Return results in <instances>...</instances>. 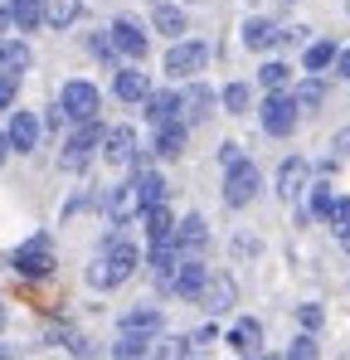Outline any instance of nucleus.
Wrapping results in <instances>:
<instances>
[{
    "label": "nucleus",
    "mask_w": 350,
    "mask_h": 360,
    "mask_svg": "<svg viewBox=\"0 0 350 360\" xmlns=\"http://www.w3.org/2000/svg\"><path fill=\"white\" fill-rule=\"evenodd\" d=\"M98 141H103V127H98V117L78 122L68 136H63V151H58V166L63 171H83L88 161H93V151H98Z\"/></svg>",
    "instance_id": "f257e3e1"
},
{
    "label": "nucleus",
    "mask_w": 350,
    "mask_h": 360,
    "mask_svg": "<svg viewBox=\"0 0 350 360\" xmlns=\"http://www.w3.org/2000/svg\"><path fill=\"white\" fill-rule=\"evenodd\" d=\"M258 190H263L258 166L238 156V161L229 166V176H224V205H229V210H248V205L258 200Z\"/></svg>",
    "instance_id": "f03ea898"
},
{
    "label": "nucleus",
    "mask_w": 350,
    "mask_h": 360,
    "mask_svg": "<svg viewBox=\"0 0 350 360\" xmlns=\"http://www.w3.org/2000/svg\"><path fill=\"white\" fill-rule=\"evenodd\" d=\"M258 117H263V131H268V136H292V131H297V122H302V112H297L292 93H283V88H273V93L263 98Z\"/></svg>",
    "instance_id": "7ed1b4c3"
},
{
    "label": "nucleus",
    "mask_w": 350,
    "mask_h": 360,
    "mask_svg": "<svg viewBox=\"0 0 350 360\" xmlns=\"http://www.w3.org/2000/svg\"><path fill=\"white\" fill-rule=\"evenodd\" d=\"M10 268H15L20 278H49V273H54V243L44 239V234H34L30 243H20V248L10 253Z\"/></svg>",
    "instance_id": "20e7f679"
},
{
    "label": "nucleus",
    "mask_w": 350,
    "mask_h": 360,
    "mask_svg": "<svg viewBox=\"0 0 350 360\" xmlns=\"http://www.w3.org/2000/svg\"><path fill=\"white\" fill-rule=\"evenodd\" d=\"M58 108H63V117L73 122H88L103 112V93L93 88V83H83V78H68L63 83V93H58Z\"/></svg>",
    "instance_id": "39448f33"
},
{
    "label": "nucleus",
    "mask_w": 350,
    "mask_h": 360,
    "mask_svg": "<svg viewBox=\"0 0 350 360\" xmlns=\"http://www.w3.org/2000/svg\"><path fill=\"white\" fill-rule=\"evenodd\" d=\"M103 161L112 166V171H127L131 161H136V131L131 127H103Z\"/></svg>",
    "instance_id": "423d86ee"
},
{
    "label": "nucleus",
    "mask_w": 350,
    "mask_h": 360,
    "mask_svg": "<svg viewBox=\"0 0 350 360\" xmlns=\"http://www.w3.org/2000/svg\"><path fill=\"white\" fill-rule=\"evenodd\" d=\"M205 63H209V44H200V39H180L171 54H166V73H171V78H195Z\"/></svg>",
    "instance_id": "0eeeda50"
},
{
    "label": "nucleus",
    "mask_w": 350,
    "mask_h": 360,
    "mask_svg": "<svg viewBox=\"0 0 350 360\" xmlns=\"http://www.w3.org/2000/svg\"><path fill=\"white\" fill-rule=\"evenodd\" d=\"M205 278H209V268L195 258V253H180V268H175V283L171 292L185 302H200V292H205Z\"/></svg>",
    "instance_id": "6e6552de"
},
{
    "label": "nucleus",
    "mask_w": 350,
    "mask_h": 360,
    "mask_svg": "<svg viewBox=\"0 0 350 360\" xmlns=\"http://www.w3.org/2000/svg\"><path fill=\"white\" fill-rule=\"evenodd\" d=\"M112 49L117 54H127V59H146V49H151V39H146V30L136 25V20H112Z\"/></svg>",
    "instance_id": "1a4fd4ad"
},
{
    "label": "nucleus",
    "mask_w": 350,
    "mask_h": 360,
    "mask_svg": "<svg viewBox=\"0 0 350 360\" xmlns=\"http://www.w3.org/2000/svg\"><path fill=\"white\" fill-rule=\"evenodd\" d=\"M112 93H117V103L141 108V103H146V93H151V78H146L141 68H117V73H112Z\"/></svg>",
    "instance_id": "9d476101"
},
{
    "label": "nucleus",
    "mask_w": 350,
    "mask_h": 360,
    "mask_svg": "<svg viewBox=\"0 0 350 360\" xmlns=\"http://www.w3.org/2000/svg\"><path fill=\"white\" fill-rule=\"evenodd\" d=\"M39 131H44V122L34 117V112H10V127H5V136H10V151H34L39 146Z\"/></svg>",
    "instance_id": "9b49d317"
},
{
    "label": "nucleus",
    "mask_w": 350,
    "mask_h": 360,
    "mask_svg": "<svg viewBox=\"0 0 350 360\" xmlns=\"http://www.w3.org/2000/svg\"><path fill=\"white\" fill-rule=\"evenodd\" d=\"M200 302H205V311H209V316L229 311L233 302H238V288H233V278H229V273H209V278H205V292H200Z\"/></svg>",
    "instance_id": "f8f14e48"
},
{
    "label": "nucleus",
    "mask_w": 350,
    "mask_h": 360,
    "mask_svg": "<svg viewBox=\"0 0 350 360\" xmlns=\"http://www.w3.org/2000/svg\"><path fill=\"white\" fill-rule=\"evenodd\" d=\"M103 253H108V263L117 268V283H127V278L136 273V263H141L136 243H131V239H122V234H108V243H103Z\"/></svg>",
    "instance_id": "ddd939ff"
},
{
    "label": "nucleus",
    "mask_w": 350,
    "mask_h": 360,
    "mask_svg": "<svg viewBox=\"0 0 350 360\" xmlns=\"http://www.w3.org/2000/svg\"><path fill=\"white\" fill-rule=\"evenodd\" d=\"M224 341H229L233 356H258V351H263V326H258L253 316H238V321L229 326V336H224Z\"/></svg>",
    "instance_id": "4468645a"
},
{
    "label": "nucleus",
    "mask_w": 350,
    "mask_h": 360,
    "mask_svg": "<svg viewBox=\"0 0 350 360\" xmlns=\"http://www.w3.org/2000/svg\"><path fill=\"white\" fill-rule=\"evenodd\" d=\"M171 243L180 248V253H200V248L209 243V224H205V214H185V219L175 224Z\"/></svg>",
    "instance_id": "2eb2a0df"
},
{
    "label": "nucleus",
    "mask_w": 350,
    "mask_h": 360,
    "mask_svg": "<svg viewBox=\"0 0 350 360\" xmlns=\"http://www.w3.org/2000/svg\"><path fill=\"white\" fill-rule=\"evenodd\" d=\"M108 214H112L117 224H127V219H136V214H146V205H141V190H136V180H127V185H117L112 205H108Z\"/></svg>",
    "instance_id": "dca6fc26"
},
{
    "label": "nucleus",
    "mask_w": 350,
    "mask_h": 360,
    "mask_svg": "<svg viewBox=\"0 0 350 360\" xmlns=\"http://www.w3.org/2000/svg\"><path fill=\"white\" fill-rule=\"evenodd\" d=\"M306 176H311V166H306V161H302V156H292V161H283V171H278V195H283V200H297V195H302V190H306Z\"/></svg>",
    "instance_id": "f3484780"
},
{
    "label": "nucleus",
    "mask_w": 350,
    "mask_h": 360,
    "mask_svg": "<svg viewBox=\"0 0 350 360\" xmlns=\"http://www.w3.org/2000/svg\"><path fill=\"white\" fill-rule=\"evenodd\" d=\"M141 112H146V122H151V127H166V122H180V98H175V93H146Z\"/></svg>",
    "instance_id": "a211bd4d"
},
{
    "label": "nucleus",
    "mask_w": 350,
    "mask_h": 360,
    "mask_svg": "<svg viewBox=\"0 0 350 360\" xmlns=\"http://www.w3.org/2000/svg\"><path fill=\"white\" fill-rule=\"evenodd\" d=\"M151 25L166 34V39H180L185 30H190V20H185V10L171 5V0H156V10H151Z\"/></svg>",
    "instance_id": "6ab92c4d"
},
{
    "label": "nucleus",
    "mask_w": 350,
    "mask_h": 360,
    "mask_svg": "<svg viewBox=\"0 0 350 360\" xmlns=\"http://www.w3.org/2000/svg\"><path fill=\"white\" fill-rule=\"evenodd\" d=\"M34 68V54H30V44L25 39H0V73H30Z\"/></svg>",
    "instance_id": "aec40b11"
},
{
    "label": "nucleus",
    "mask_w": 350,
    "mask_h": 360,
    "mask_svg": "<svg viewBox=\"0 0 350 360\" xmlns=\"http://www.w3.org/2000/svg\"><path fill=\"white\" fill-rule=\"evenodd\" d=\"M122 331H136V336H156L161 331V307H131V311H122Z\"/></svg>",
    "instance_id": "412c9836"
},
{
    "label": "nucleus",
    "mask_w": 350,
    "mask_h": 360,
    "mask_svg": "<svg viewBox=\"0 0 350 360\" xmlns=\"http://www.w3.org/2000/svg\"><path fill=\"white\" fill-rule=\"evenodd\" d=\"M185 131H190L185 122H166V127H156V146H151V151H156L161 161H175V156L185 151Z\"/></svg>",
    "instance_id": "4be33fe9"
},
{
    "label": "nucleus",
    "mask_w": 350,
    "mask_h": 360,
    "mask_svg": "<svg viewBox=\"0 0 350 360\" xmlns=\"http://www.w3.org/2000/svg\"><path fill=\"white\" fill-rule=\"evenodd\" d=\"M278 39H283V25H273V20H248V25H243V44L258 49V54L273 49Z\"/></svg>",
    "instance_id": "5701e85b"
},
{
    "label": "nucleus",
    "mask_w": 350,
    "mask_h": 360,
    "mask_svg": "<svg viewBox=\"0 0 350 360\" xmlns=\"http://www.w3.org/2000/svg\"><path fill=\"white\" fill-rule=\"evenodd\" d=\"M83 15V0H44V25L49 30H68Z\"/></svg>",
    "instance_id": "b1692460"
},
{
    "label": "nucleus",
    "mask_w": 350,
    "mask_h": 360,
    "mask_svg": "<svg viewBox=\"0 0 350 360\" xmlns=\"http://www.w3.org/2000/svg\"><path fill=\"white\" fill-rule=\"evenodd\" d=\"M292 103H297V112H302V117H306V112H316V108L326 103V83H321V78L311 73V78H306L302 88H292Z\"/></svg>",
    "instance_id": "393cba45"
},
{
    "label": "nucleus",
    "mask_w": 350,
    "mask_h": 360,
    "mask_svg": "<svg viewBox=\"0 0 350 360\" xmlns=\"http://www.w3.org/2000/svg\"><path fill=\"white\" fill-rule=\"evenodd\" d=\"M10 25L39 30V25H44V0H10Z\"/></svg>",
    "instance_id": "a878e982"
},
{
    "label": "nucleus",
    "mask_w": 350,
    "mask_h": 360,
    "mask_svg": "<svg viewBox=\"0 0 350 360\" xmlns=\"http://www.w3.org/2000/svg\"><path fill=\"white\" fill-rule=\"evenodd\" d=\"M209 108H214V93H209L205 83H200V88H190V93L180 98V112H185L190 122H205V117H209Z\"/></svg>",
    "instance_id": "bb28decb"
},
{
    "label": "nucleus",
    "mask_w": 350,
    "mask_h": 360,
    "mask_svg": "<svg viewBox=\"0 0 350 360\" xmlns=\"http://www.w3.org/2000/svg\"><path fill=\"white\" fill-rule=\"evenodd\" d=\"M83 278H88V288H98V292H108V288H122V283H117V268L108 263V253H98V258L88 263V273H83Z\"/></svg>",
    "instance_id": "cd10ccee"
},
{
    "label": "nucleus",
    "mask_w": 350,
    "mask_h": 360,
    "mask_svg": "<svg viewBox=\"0 0 350 360\" xmlns=\"http://www.w3.org/2000/svg\"><path fill=\"white\" fill-rule=\"evenodd\" d=\"M136 190H141V205L151 210V205H166V180L156 176V171H136Z\"/></svg>",
    "instance_id": "c85d7f7f"
},
{
    "label": "nucleus",
    "mask_w": 350,
    "mask_h": 360,
    "mask_svg": "<svg viewBox=\"0 0 350 360\" xmlns=\"http://www.w3.org/2000/svg\"><path fill=\"white\" fill-rule=\"evenodd\" d=\"M331 63H336V44H331V39L306 44V54H302V68H306V73H321V68H331Z\"/></svg>",
    "instance_id": "c756f323"
},
{
    "label": "nucleus",
    "mask_w": 350,
    "mask_h": 360,
    "mask_svg": "<svg viewBox=\"0 0 350 360\" xmlns=\"http://www.w3.org/2000/svg\"><path fill=\"white\" fill-rule=\"evenodd\" d=\"M146 229H151V243L171 239V234H175V219H171V210H166V205H151V210H146Z\"/></svg>",
    "instance_id": "7c9ffc66"
},
{
    "label": "nucleus",
    "mask_w": 350,
    "mask_h": 360,
    "mask_svg": "<svg viewBox=\"0 0 350 360\" xmlns=\"http://www.w3.org/2000/svg\"><path fill=\"white\" fill-rule=\"evenodd\" d=\"M258 83H263L268 93H273V88H287V83H292V68L283 59H268L263 68H258Z\"/></svg>",
    "instance_id": "2f4dec72"
},
{
    "label": "nucleus",
    "mask_w": 350,
    "mask_h": 360,
    "mask_svg": "<svg viewBox=\"0 0 350 360\" xmlns=\"http://www.w3.org/2000/svg\"><path fill=\"white\" fill-rule=\"evenodd\" d=\"M219 98H224V112L243 117V112H248V98H253V93H248V83H229V88H224Z\"/></svg>",
    "instance_id": "473e14b6"
},
{
    "label": "nucleus",
    "mask_w": 350,
    "mask_h": 360,
    "mask_svg": "<svg viewBox=\"0 0 350 360\" xmlns=\"http://www.w3.org/2000/svg\"><path fill=\"white\" fill-rule=\"evenodd\" d=\"M151 351V336H136V331H122V341L112 346V356L122 360V356H146Z\"/></svg>",
    "instance_id": "72a5a7b5"
},
{
    "label": "nucleus",
    "mask_w": 350,
    "mask_h": 360,
    "mask_svg": "<svg viewBox=\"0 0 350 360\" xmlns=\"http://www.w3.org/2000/svg\"><path fill=\"white\" fill-rule=\"evenodd\" d=\"M326 224L336 229V239H346V234H350V200H336V205H331Z\"/></svg>",
    "instance_id": "f704fd0d"
},
{
    "label": "nucleus",
    "mask_w": 350,
    "mask_h": 360,
    "mask_svg": "<svg viewBox=\"0 0 350 360\" xmlns=\"http://www.w3.org/2000/svg\"><path fill=\"white\" fill-rule=\"evenodd\" d=\"M331 205H336L331 185H311V214H316V219H326V214H331Z\"/></svg>",
    "instance_id": "c9c22d12"
},
{
    "label": "nucleus",
    "mask_w": 350,
    "mask_h": 360,
    "mask_svg": "<svg viewBox=\"0 0 350 360\" xmlns=\"http://www.w3.org/2000/svg\"><path fill=\"white\" fill-rule=\"evenodd\" d=\"M195 351H200L195 336H171V341H161V356H195Z\"/></svg>",
    "instance_id": "e433bc0d"
},
{
    "label": "nucleus",
    "mask_w": 350,
    "mask_h": 360,
    "mask_svg": "<svg viewBox=\"0 0 350 360\" xmlns=\"http://www.w3.org/2000/svg\"><path fill=\"white\" fill-rule=\"evenodd\" d=\"M15 93H20V73H0V112L15 108Z\"/></svg>",
    "instance_id": "4c0bfd02"
},
{
    "label": "nucleus",
    "mask_w": 350,
    "mask_h": 360,
    "mask_svg": "<svg viewBox=\"0 0 350 360\" xmlns=\"http://www.w3.org/2000/svg\"><path fill=\"white\" fill-rule=\"evenodd\" d=\"M287 356L292 360H311V356H316V341H311V336H297V341L287 346Z\"/></svg>",
    "instance_id": "58836bf2"
},
{
    "label": "nucleus",
    "mask_w": 350,
    "mask_h": 360,
    "mask_svg": "<svg viewBox=\"0 0 350 360\" xmlns=\"http://www.w3.org/2000/svg\"><path fill=\"white\" fill-rule=\"evenodd\" d=\"M297 316H302V326H306V331H316V326H321V307H311V302H306Z\"/></svg>",
    "instance_id": "ea45409f"
},
{
    "label": "nucleus",
    "mask_w": 350,
    "mask_h": 360,
    "mask_svg": "<svg viewBox=\"0 0 350 360\" xmlns=\"http://www.w3.org/2000/svg\"><path fill=\"white\" fill-rule=\"evenodd\" d=\"M238 156H243V151H238V141H219V161H224V166H233Z\"/></svg>",
    "instance_id": "a19ab883"
},
{
    "label": "nucleus",
    "mask_w": 350,
    "mask_h": 360,
    "mask_svg": "<svg viewBox=\"0 0 350 360\" xmlns=\"http://www.w3.org/2000/svg\"><path fill=\"white\" fill-rule=\"evenodd\" d=\"M336 73L350 78V49H336Z\"/></svg>",
    "instance_id": "79ce46f5"
},
{
    "label": "nucleus",
    "mask_w": 350,
    "mask_h": 360,
    "mask_svg": "<svg viewBox=\"0 0 350 360\" xmlns=\"http://www.w3.org/2000/svg\"><path fill=\"white\" fill-rule=\"evenodd\" d=\"M346 151H350V127H346V131H336V156H346Z\"/></svg>",
    "instance_id": "37998d69"
},
{
    "label": "nucleus",
    "mask_w": 350,
    "mask_h": 360,
    "mask_svg": "<svg viewBox=\"0 0 350 360\" xmlns=\"http://www.w3.org/2000/svg\"><path fill=\"white\" fill-rule=\"evenodd\" d=\"M10 30V5H0V34Z\"/></svg>",
    "instance_id": "c03bdc74"
},
{
    "label": "nucleus",
    "mask_w": 350,
    "mask_h": 360,
    "mask_svg": "<svg viewBox=\"0 0 350 360\" xmlns=\"http://www.w3.org/2000/svg\"><path fill=\"white\" fill-rule=\"evenodd\" d=\"M5 151H10V136H5V131H0V161H5Z\"/></svg>",
    "instance_id": "a18cd8bd"
},
{
    "label": "nucleus",
    "mask_w": 350,
    "mask_h": 360,
    "mask_svg": "<svg viewBox=\"0 0 350 360\" xmlns=\"http://www.w3.org/2000/svg\"><path fill=\"white\" fill-rule=\"evenodd\" d=\"M0 326H5V302H0Z\"/></svg>",
    "instance_id": "49530a36"
},
{
    "label": "nucleus",
    "mask_w": 350,
    "mask_h": 360,
    "mask_svg": "<svg viewBox=\"0 0 350 360\" xmlns=\"http://www.w3.org/2000/svg\"><path fill=\"white\" fill-rule=\"evenodd\" d=\"M0 356H5V346H0Z\"/></svg>",
    "instance_id": "de8ad7c7"
},
{
    "label": "nucleus",
    "mask_w": 350,
    "mask_h": 360,
    "mask_svg": "<svg viewBox=\"0 0 350 360\" xmlns=\"http://www.w3.org/2000/svg\"><path fill=\"white\" fill-rule=\"evenodd\" d=\"M346 10H350V0H346Z\"/></svg>",
    "instance_id": "09e8293b"
},
{
    "label": "nucleus",
    "mask_w": 350,
    "mask_h": 360,
    "mask_svg": "<svg viewBox=\"0 0 350 360\" xmlns=\"http://www.w3.org/2000/svg\"><path fill=\"white\" fill-rule=\"evenodd\" d=\"M185 5H190V0H185Z\"/></svg>",
    "instance_id": "8fccbe9b"
}]
</instances>
